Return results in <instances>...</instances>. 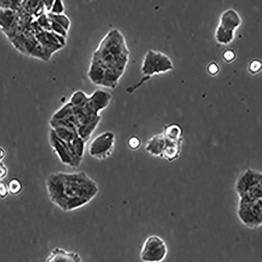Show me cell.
Wrapping results in <instances>:
<instances>
[{
  "mask_svg": "<svg viewBox=\"0 0 262 262\" xmlns=\"http://www.w3.org/2000/svg\"><path fill=\"white\" fill-rule=\"evenodd\" d=\"M129 56L123 33L117 29H111L93 52L87 76L96 86L116 89L125 72Z\"/></svg>",
  "mask_w": 262,
  "mask_h": 262,
  "instance_id": "obj_1",
  "label": "cell"
},
{
  "mask_svg": "<svg viewBox=\"0 0 262 262\" xmlns=\"http://www.w3.org/2000/svg\"><path fill=\"white\" fill-rule=\"evenodd\" d=\"M46 186L51 202L65 212L88 205L99 192L98 183L83 170L53 172L47 177Z\"/></svg>",
  "mask_w": 262,
  "mask_h": 262,
  "instance_id": "obj_2",
  "label": "cell"
},
{
  "mask_svg": "<svg viewBox=\"0 0 262 262\" xmlns=\"http://www.w3.org/2000/svg\"><path fill=\"white\" fill-rule=\"evenodd\" d=\"M7 38L16 50L24 55L45 62L50 61L52 58L29 30L20 28Z\"/></svg>",
  "mask_w": 262,
  "mask_h": 262,
  "instance_id": "obj_3",
  "label": "cell"
},
{
  "mask_svg": "<svg viewBox=\"0 0 262 262\" xmlns=\"http://www.w3.org/2000/svg\"><path fill=\"white\" fill-rule=\"evenodd\" d=\"M173 70V62L168 55L160 51L149 50L144 56L141 65V73L144 76L143 82Z\"/></svg>",
  "mask_w": 262,
  "mask_h": 262,
  "instance_id": "obj_4",
  "label": "cell"
},
{
  "mask_svg": "<svg viewBox=\"0 0 262 262\" xmlns=\"http://www.w3.org/2000/svg\"><path fill=\"white\" fill-rule=\"evenodd\" d=\"M183 129L178 124H169L165 126L164 134L166 145L162 159L169 162L178 160L181 157L183 143Z\"/></svg>",
  "mask_w": 262,
  "mask_h": 262,
  "instance_id": "obj_5",
  "label": "cell"
},
{
  "mask_svg": "<svg viewBox=\"0 0 262 262\" xmlns=\"http://www.w3.org/2000/svg\"><path fill=\"white\" fill-rule=\"evenodd\" d=\"M116 142L115 134L112 130H106L92 140L89 147V154L95 160H105L113 154Z\"/></svg>",
  "mask_w": 262,
  "mask_h": 262,
  "instance_id": "obj_6",
  "label": "cell"
},
{
  "mask_svg": "<svg viewBox=\"0 0 262 262\" xmlns=\"http://www.w3.org/2000/svg\"><path fill=\"white\" fill-rule=\"evenodd\" d=\"M168 252V247L164 239L157 235H151L145 239L140 257L144 262H161L165 260Z\"/></svg>",
  "mask_w": 262,
  "mask_h": 262,
  "instance_id": "obj_7",
  "label": "cell"
},
{
  "mask_svg": "<svg viewBox=\"0 0 262 262\" xmlns=\"http://www.w3.org/2000/svg\"><path fill=\"white\" fill-rule=\"evenodd\" d=\"M237 216L247 228L257 229L262 225V200L256 202L238 204Z\"/></svg>",
  "mask_w": 262,
  "mask_h": 262,
  "instance_id": "obj_8",
  "label": "cell"
},
{
  "mask_svg": "<svg viewBox=\"0 0 262 262\" xmlns=\"http://www.w3.org/2000/svg\"><path fill=\"white\" fill-rule=\"evenodd\" d=\"M262 182L261 171L248 168L240 173L235 183L234 189L238 196L242 195L252 187Z\"/></svg>",
  "mask_w": 262,
  "mask_h": 262,
  "instance_id": "obj_9",
  "label": "cell"
},
{
  "mask_svg": "<svg viewBox=\"0 0 262 262\" xmlns=\"http://www.w3.org/2000/svg\"><path fill=\"white\" fill-rule=\"evenodd\" d=\"M18 15L16 11L0 8V29L8 36L20 28Z\"/></svg>",
  "mask_w": 262,
  "mask_h": 262,
  "instance_id": "obj_10",
  "label": "cell"
},
{
  "mask_svg": "<svg viewBox=\"0 0 262 262\" xmlns=\"http://www.w3.org/2000/svg\"><path fill=\"white\" fill-rule=\"evenodd\" d=\"M166 145V137L163 132L150 138L146 142L145 150L150 156L162 159Z\"/></svg>",
  "mask_w": 262,
  "mask_h": 262,
  "instance_id": "obj_11",
  "label": "cell"
},
{
  "mask_svg": "<svg viewBox=\"0 0 262 262\" xmlns=\"http://www.w3.org/2000/svg\"><path fill=\"white\" fill-rule=\"evenodd\" d=\"M49 262H81L82 258L76 252L66 250L61 248L53 249L46 259Z\"/></svg>",
  "mask_w": 262,
  "mask_h": 262,
  "instance_id": "obj_12",
  "label": "cell"
},
{
  "mask_svg": "<svg viewBox=\"0 0 262 262\" xmlns=\"http://www.w3.org/2000/svg\"><path fill=\"white\" fill-rule=\"evenodd\" d=\"M242 23L239 13L234 9L229 8L222 13L219 25L227 29L236 31L242 26Z\"/></svg>",
  "mask_w": 262,
  "mask_h": 262,
  "instance_id": "obj_13",
  "label": "cell"
},
{
  "mask_svg": "<svg viewBox=\"0 0 262 262\" xmlns=\"http://www.w3.org/2000/svg\"><path fill=\"white\" fill-rule=\"evenodd\" d=\"M20 4L21 8L35 19L48 13L42 0H20Z\"/></svg>",
  "mask_w": 262,
  "mask_h": 262,
  "instance_id": "obj_14",
  "label": "cell"
},
{
  "mask_svg": "<svg viewBox=\"0 0 262 262\" xmlns=\"http://www.w3.org/2000/svg\"><path fill=\"white\" fill-rule=\"evenodd\" d=\"M238 196V204L251 203L262 200V182L252 187Z\"/></svg>",
  "mask_w": 262,
  "mask_h": 262,
  "instance_id": "obj_15",
  "label": "cell"
},
{
  "mask_svg": "<svg viewBox=\"0 0 262 262\" xmlns=\"http://www.w3.org/2000/svg\"><path fill=\"white\" fill-rule=\"evenodd\" d=\"M235 37V31L227 29L218 25L215 31L214 38L219 45H229L233 41Z\"/></svg>",
  "mask_w": 262,
  "mask_h": 262,
  "instance_id": "obj_16",
  "label": "cell"
},
{
  "mask_svg": "<svg viewBox=\"0 0 262 262\" xmlns=\"http://www.w3.org/2000/svg\"><path fill=\"white\" fill-rule=\"evenodd\" d=\"M49 17L56 21L58 24L66 30L69 32L72 23L70 18L63 13L53 14L50 12L48 13Z\"/></svg>",
  "mask_w": 262,
  "mask_h": 262,
  "instance_id": "obj_17",
  "label": "cell"
},
{
  "mask_svg": "<svg viewBox=\"0 0 262 262\" xmlns=\"http://www.w3.org/2000/svg\"><path fill=\"white\" fill-rule=\"evenodd\" d=\"M262 63L260 59H253L248 65V72L252 75H256L261 70Z\"/></svg>",
  "mask_w": 262,
  "mask_h": 262,
  "instance_id": "obj_18",
  "label": "cell"
},
{
  "mask_svg": "<svg viewBox=\"0 0 262 262\" xmlns=\"http://www.w3.org/2000/svg\"><path fill=\"white\" fill-rule=\"evenodd\" d=\"M9 193L12 195L18 194L23 189V185L17 179H12L8 184Z\"/></svg>",
  "mask_w": 262,
  "mask_h": 262,
  "instance_id": "obj_19",
  "label": "cell"
},
{
  "mask_svg": "<svg viewBox=\"0 0 262 262\" xmlns=\"http://www.w3.org/2000/svg\"><path fill=\"white\" fill-rule=\"evenodd\" d=\"M35 19L39 26L43 30L51 31L50 20L48 13L43 14Z\"/></svg>",
  "mask_w": 262,
  "mask_h": 262,
  "instance_id": "obj_20",
  "label": "cell"
},
{
  "mask_svg": "<svg viewBox=\"0 0 262 262\" xmlns=\"http://www.w3.org/2000/svg\"><path fill=\"white\" fill-rule=\"evenodd\" d=\"M142 145L141 140L136 136H130L127 141V145L129 149L137 151L139 149Z\"/></svg>",
  "mask_w": 262,
  "mask_h": 262,
  "instance_id": "obj_21",
  "label": "cell"
},
{
  "mask_svg": "<svg viewBox=\"0 0 262 262\" xmlns=\"http://www.w3.org/2000/svg\"><path fill=\"white\" fill-rule=\"evenodd\" d=\"M50 20L51 25V31L56 34L68 38L69 32L67 30H66L60 25L56 23V21L50 18Z\"/></svg>",
  "mask_w": 262,
  "mask_h": 262,
  "instance_id": "obj_22",
  "label": "cell"
},
{
  "mask_svg": "<svg viewBox=\"0 0 262 262\" xmlns=\"http://www.w3.org/2000/svg\"><path fill=\"white\" fill-rule=\"evenodd\" d=\"M65 10L63 0H54L49 12L53 14L63 13Z\"/></svg>",
  "mask_w": 262,
  "mask_h": 262,
  "instance_id": "obj_23",
  "label": "cell"
},
{
  "mask_svg": "<svg viewBox=\"0 0 262 262\" xmlns=\"http://www.w3.org/2000/svg\"><path fill=\"white\" fill-rule=\"evenodd\" d=\"M222 57L226 62L229 63L235 59L236 54L233 50L228 49L223 52Z\"/></svg>",
  "mask_w": 262,
  "mask_h": 262,
  "instance_id": "obj_24",
  "label": "cell"
},
{
  "mask_svg": "<svg viewBox=\"0 0 262 262\" xmlns=\"http://www.w3.org/2000/svg\"><path fill=\"white\" fill-rule=\"evenodd\" d=\"M207 71L210 76H215L217 75L220 71V66L214 61L211 62L207 66Z\"/></svg>",
  "mask_w": 262,
  "mask_h": 262,
  "instance_id": "obj_25",
  "label": "cell"
},
{
  "mask_svg": "<svg viewBox=\"0 0 262 262\" xmlns=\"http://www.w3.org/2000/svg\"><path fill=\"white\" fill-rule=\"evenodd\" d=\"M9 193L8 186L3 181H0V198L5 199Z\"/></svg>",
  "mask_w": 262,
  "mask_h": 262,
  "instance_id": "obj_26",
  "label": "cell"
},
{
  "mask_svg": "<svg viewBox=\"0 0 262 262\" xmlns=\"http://www.w3.org/2000/svg\"><path fill=\"white\" fill-rule=\"evenodd\" d=\"M8 170L5 165L0 163V180L4 179L7 176Z\"/></svg>",
  "mask_w": 262,
  "mask_h": 262,
  "instance_id": "obj_27",
  "label": "cell"
},
{
  "mask_svg": "<svg viewBox=\"0 0 262 262\" xmlns=\"http://www.w3.org/2000/svg\"><path fill=\"white\" fill-rule=\"evenodd\" d=\"M54 1V0H42L43 4H45L46 6L48 13L50 11Z\"/></svg>",
  "mask_w": 262,
  "mask_h": 262,
  "instance_id": "obj_28",
  "label": "cell"
},
{
  "mask_svg": "<svg viewBox=\"0 0 262 262\" xmlns=\"http://www.w3.org/2000/svg\"><path fill=\"white\" fill-rule=\"evenodd\" d=\"M6 155L5 150L2 147H0V161L2 160Z\"/></svg>",
  "mask_w": 262,
  "mask_h": 262,
  "instance_id": "obj_29",
  "label": "cell"
}]
</instances>
